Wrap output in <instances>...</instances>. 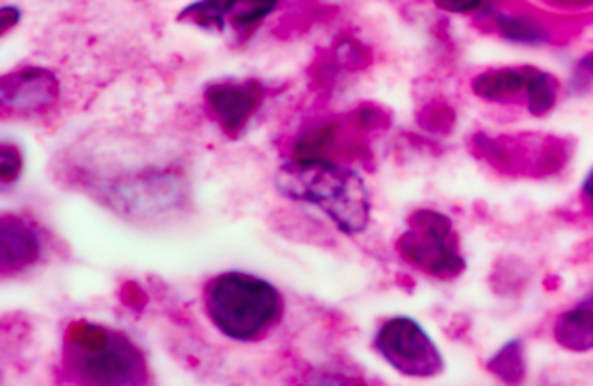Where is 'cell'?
<instances>
[{"mask_svg": "<svg viewBox=\"0 0 593 386\" xmlns=\"http://www.w3.org/2000/svg\"><path fill=\"white\" fill-rule=\"evenodd\" d=\"M277 191L323 212L344 234H360L371 220V198L361 175L325 158H296L279 167Z\"/></svg>", "mask_w": 593, "mask_h": 386, "instance_id": "cell-1", "label": "cell"}, {"mask_svg": "<svg viewBox=\"0 0 593 386\" xmlns=\"http://www.w3.org/2000/svg\"><path fill=\"white\" fill-rule=\"evenodd\" d=\"M204 306L219 332L231 341L252 342L279 322L282 300L265 279L227 272L208 282Z\"/></svg>", "mask_w": 593, "mask_h": 386, "instance_id": "cell-2", "label": "cell"}, {"mask_svg": "<svg viewBox=\"0 0 593 386\" xmlns=\"http://www.w3.org/2000/svg\"><path fill=\"white\" fill-rule=\"evenodd\" d=\"M67 348L70 367L84 381L103 384L144 381L143 356L122 334L96 325H81L74 329Z\"/></svg>", "mask_w": 593, "mask_h": 386, "instance_id": "cell-3", "label": "cell"}, {"mask_svg": "<svg viewBox=\"0 0 593 386\" xmlns=\"http://www.w3.org/2000/svg\"><path fill=\"white\" fill-rule=\"evenodd\" d=\"M375 348L382 360L408 377H432L444 367L436 344L410 317H396L384 323Z\"/></svg>", "mask_w": 593, "mask_h": 386, "instance_id": "cell-4", "label": "cell"}, {"mask_svg": "<svg viewBox=\"0 0 593 386\" xmlns=\"http://www.w3.org/2000/svg\"><path fill=\"white\" fill-rule=\"evenodd\" d=\"M451 223L446 215L430 210L417 212L410 231L398 242L401 256L432 275L460 273L465 262L448 246Z\"/></svg>", "mask_w": 593, "mask_h": 386, "instance_id": "cell-5", "label": "cell"}, {"mask_svg": "<svg viewBox=\"0 0 593 386\" xmlns=\"http://www.w3.org/2000/svg\"><path fill=\"white\" fill-rule=\"evenodd\" d=\"M184 184L173 172H144L114 183L106 200L115 212L127 215H154L181 204Z\"/></svg>", "mask_w": 593, "mask_h": 386, "instance_id": "cell-6", "label": "cell"}, {"mask_svg": "<svg viewBox=\"0 0 593 386\" xmlns=\"http://www.w3.org/2000/svg\"><path fill=\"white\" fill-rule=\"evenodd\" d=\"M262 96L263 89L256 81H217L204 91L206 104L231 137H236L244 129Z\"/></svg>", "mask_w": 593, "mask_h": 386, "instance_id": "cell-7", "label": "cell"}, {"mask_svg": "<svg viewBox=\"0 0 593 386\" xmlns=\"http://www.w3.org/2000/svg\"><path fill=\"white\" fill-rule=\"evenodd\" d=\"M3 108L15 114H37L53 106L60 85L54 74L44 68H24L3 77Z\"/></svg>", "mask_w": 593, "mask_h": 386, "instance_id": "cell-8", "label": "cell"}, {"mask_svg": "<svg viewBox=\"0 0 593 386\" xmlns=\"http://www.w3.org/2000/svg\"><path fill=\"white\" fill-rule=\"evenodd\" d=\"M0 252H3V275H14L35 263L41 254L39 234L25 220L18 215L3 217V233H0Z\"/></svg>", "mask_w": 593, "mask_h": 386, "instance_id": "cell-9", "label": "cell"}, {"mask_svg": "<svg viewBox=\"0 0 593 386\" xmlns=\"http://www.w3.org/2000/svg\"><path fill=\"white\" fill-rule=\"evenodd\" d=\"M557 339L570 350H591L593 348V310L578 308L568 312L557 323Z\"/></svg>", "mask_w": 593, "mask_h": 386, "instance_id": "cell-10", "label": "cell"}, {"mask_svg": "<svg viewBox=\"0 0 593 386\" xmlns=\"http://www.w3.org/2000/svg\"><path fill=\"white\" fill-rule=\"evenodd\" d=\"M524 85L527 75L515 70H499L480 75L474 81V93L488 100H505L515 96Z\"/></svg>", "mask_w": 593, "mask_h": 386, "instance_id": "cell-11", "label": "cell"}, {"mask_svg": "<svg viewBox=\"0 0 593 386\" xmlns=\"http://www.w3.org/2000/svg\"><path fill=\"white\" fill-rule=\"evenodd\" d=\"M179 24H189L208 33H223L225 31V15L212 8L206 0H196V3L186 6L177 15Z\"/></svg>", "mask_w": 593, "mask_h": 386, "instance_id": "cell-12", "label": "cell"}, {"mask_svg": "<svg viewBox=\"0 0 593 386\" xmlns=\"http://www.w3.org/2000/svg\"><path fill=\"white\" fill-rule=\"evenodd\" d=\"M529 87V108L534 115H544L555 103V83L549 75L530 72L527 75Z\"/></svg>", "mask_w": 593, "mask_h": 386, "instance_id": "cell-13", "label": "cell"}, {"mask_svg": "<svg viewBox=\"0 0 593 386\" xmlns=\"http://www.w3.org/2000/svg\"><path fill=\"white\" fill-rule=\"evenodd\" d=\"M279 0H236V6L231 12L232 24L236 27H248L262 22L273 12Z\"/></svg>", "mask_w": 593, "mask_h": 386, "instance_id": "cell-14", "label": "cell"}, {"mask_svg": "<svg viewBox=\"0 0 593 386\" xmlns=\"http://www.w3.org/2000/svg\"><path fill=\"white\" fill-rule=\"evenodd\" d=\"M499 25L503 33L513 41H522V43H538L546 37V33L541 31L536 24H530L524 18H509V15H503L499 20Z\"/></svg>", "mask_w": 593, "mask_h": 386, "instance_id": "cell-15", "label": "cell"}, {"mask_svg": "<svg viewBox=\"0 0 593 386\" xmlns=\"http://www.w3.org/2000/svg\"><path fill=\"white\" fill-rule=\"evenodd\" d=\"M22 167H24V160H22L18 146L3 143V150H0V170H3V183L8 184V183L18 181V177L22 175Z\"/></svg>", "mask_w": 593, "mask_h": 386, "instance_id": "cell-16", "label": "cell"}, {"mask_svg": "<svg viewBox=\"0 0 593 386\" xmlns=\"http://www.w3.org/2000/svg\"><path fill=\"white\" fill-rule=\"evenodd\" d=\"M491 367H494V371L507 379V373H522V358H520V351H519V344L511 342L503 348L501 354L491 361Z\"/></svg>", "mask_w": 593, "mask_h": 386, "instance_id": "cell-17", "label": "cell"}, {"mask_svg": "<svg viewBox=\"0 0 593 386\" xmlns=\"http://www.w3.org/2000/svg\"><path fill=\"white\" fill-rule=\"evenodd\" d=\"M336 58L338 62H342L344 65L351 64H361L363 62V48L360 45H355L353 41H342L336 46Z\"/></svg>", "mask_w": 593, "mask_h": 386, "instance_id": "cell-18", "label": "cell"}, {"mask_svg": "<svg viewBox=\"0 0 593 386\" xmlns=\"http://www.w3.org/2000/svg\"><path fill=\"white\" fill-rule=\"evenodd\" d=\"M438 8H442L446 12H453V14H463V12H470V10H477L482 0H434Z\"/></svg>", "mask_w": 593, "mask_h": 386, "instance_id": "cell-19", "label": "cell"}, {"mask_svg": "<svg viewBox=\"0 0 593 386\" xmlns=\"http://www.w3.org/2000/svg\"><path fill=\"white\" fill-rule=\"evenodd\" d=\"M20 18H22V12L18 8H15V6H3V10H0V22H3V25H0V33L6 35V33L14 25H18Z\"/></svg>", "mask_w": 593, "mask_h": 386, "instance_id": "cell-20", "label": "cell"}, {"mask_svg": "<svg viewBox=\"0 0 593 386\" xmlns=\"http://www.w3.org/2000/svg\"><path fill=\"white\" fill-rule=\"evenodd\" d=\"M206 3L212 8H215L219 14H223V15L231 14L234 10V6H236V0H206Z\"/></svg>", "mask_w": 593, "mask_h": 386, "instance_id": "cell-21", "label": "cell"}, {"mask_svg": "<svg viewBox=\"0 0 593 386\" xmlns=\"http://www.w3.org/2000/svg\"><path fill=\"white\" fill-rule=\"evenodd\" d=\"M584 189H586V193L593 198V167H591V172L588 173V177H586V183H584Z\"/></svg>", "mask_w": 593, "mask_h": 386, "instance_id": "cell-22", "label": "cell"}, {"mask_svg": "<svg viewBox=\"0 0 593 386\" xmlns=\"http://www.w3.org/2000/svg\"><path fill=\"white\" fill-rule=\"evenodd\" d=\"M589 68H591V70H593V58H591V64H589Z\"/></svg>", "mask_w": 593, "mask_h": 386, "instance_id": "cell-23", "label": "cell"}]
</instances>
